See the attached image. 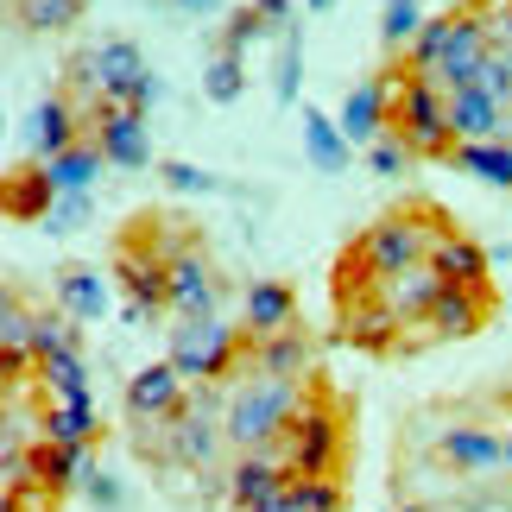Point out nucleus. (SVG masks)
<instances>
[{"mask_svg":"<svg viewBox=\"0 0 512 512\" xmlns=\"http://www.w3.org/2000/svg\"><path fill=\"white\" fill-rule=\"evenodd\" d=\"M285 456L291 475H336L348 481V456H354V405L342 399L323 373H310V392L298 405V418L285 424V437L272 443Z\"/></svg>","mask_w":512,"mask_h":512,"instance_id":"nucleus-1","label":"nucleus"},{"mask_svg":"<svg viewBox=\"0 0 512 512\" xmlns=\"http://www.w3.org/2000/svg\"><path fill=\"white\" fill-rule=\"evenodd\" d=\"M443 234H456V222H449V209L437 203H399V209H386V215H373V222L354 234V253L380 272V279H392V272H411V266H424L430 253H437Z\"/></svg>","mask_w":512,"mask_h":512,"instance_id":"nucleus-2","label":"nucleus"},{"mask_svg":"<svg viewBox=\"0 0 512 512\" xmlns=\"http://www.w3.org/2000/svg\"><path fill=\"white\" fill-rule=\"evenodd\" d=\"M380 83L392 95V140H399L411 159H449L456 152V127H449V95L430 83V76H411L399 57L380 70Z\"/></svg>","mask_w":512,"mask_h":512,"instance_id":"nucleus-3","label":"nucleus"},{"mask_svg":"<svg viewBox=\"0 0 512 512\" xmlns=\"http://www.w3.org/2000/svg\"><path fill=\"white\" fill-rule=\"evenodd\" d=\"M310 380H279V373H247L228 399V456H247V449H272L285 437V424L298 418Z\"/></svg>","mask_w":512,"mask_h":512,"instance_id":"nucleus-4","label":"nucleus"},{"mask_svg":"<svg viewBox=\"0 0 512 512\" xmlns=\"http://www.w3.org/2000/svg\"><path fill=\"white\" fill-rule=\"evenodd\" d=\"M165 361L184 373L190 386H222L241 380L247 367V329L228 317H177L171 323V354Z\"/></svg>","mask_w":512,"mask_h":512,"instance_id":"nucleus-5","label":"nucleus"},{"mask_svg":"<svg viewBox=\"0 0 512 512\" xmlns=\"http://www.w3.org/2000/svg\"><path fill=\"white\" fill-rule=\"evenodd\" d=\"M494 310H500V291H494V285H443L437 310H430L424 323L405 329V348H399V354H418V348H437V342H468V336H481V329L494 323Z\"/></svg>","mask_w":512,"mask_h":512,"instance_id":"nucleus-6","label":"nucleus"},{"mask_svg":"<svg viewBox=\"0 0 512 512\" xmlns=\"http://www.w3.org/2000/svg\"><path fill=\"white\" fill-rule=\"evenodd\" d=\"M487 51H494V0H456V32H449V51H443V64H437L430 83L443 95L475 89Z\"/></svg>","mask_w":512,"mask_h":512,"instance_id":"nucleus-7","label":"nucleus"},{"mask_svg":"<svg viewBox=\"0 0 512 512\" xmlns=\"http://www.w3.org/2000/svg\"><path fill=\"white\" fill-rule=\"evenodd\" d=\"M83 133L108 152L114 171H146L152 165V140H146V114H133L127 102L102 95L95 108H83Z\"/></svg>","mask_w":512,"mask_h":512,"instance_id":"nucleus-8","label":"nucleus"},{"mask_svg":"<svg viewBox=\"0 0 512 512\" xmlns=\"http://www.w3.org/2000/svg\"><path fill=\"white\" fill-rule=\"evenodd\" d=\"M228 272L209 260V247H190L171 260V317H222Z\"/></svg>","mask_w":512,"mask_h":512,"instance_id":"nucleus-9","label":"nucleus"},{"mask_svg":"<svg viewBox=\"0 0 512 512\" xmlns=\"http://www.w3.org/2000/svg\"><path fill=\"white\" fill-rule=\"evenodd\" d=\"M336 342L361 348V354H399V348H405V323L392 317V304H386V298L336 304Z\"/></svg>","mask_w":512,"mask_h":512,"instance_id":"nucleus-10","label":"nucleus"},{"mask_svg":"<svg viewBox=\"0 0 512 512\" xmlns=\"http://www.w3.org/2000/svg\"><path fill=\"white\" fill-rule=\"evenodd\" d=\"M310 361H317V342H310L304 323L272 329V336H247V373H279V380H310Z\"/></svg>","mask_w":512,"mask_h":512,"instance_id":"nucleus-11","label":"nucleus"},{"mask_svg":"<svg viewBox=\"0 0 512 512\" xmlns=\"http://www.w3.org/2000/svg\"><path fill=\"white\" fill-rule=\"evenodd\" d=\"M285 487H291V468H285L279 449H247V456L228 462L222 494H228L234 512H247V506H260V500H272V494H285Z\"/></svg>","mask_w":512,"mask_h":512,"instance_id":"nucleus-12","label":"nucleus"},{"mask_svg":"<svg viewBox=\"0 0 512 512\" xmlns=\"http://www.w3.org/2000/svg\"><path fill=\"white\" fill-rule=\"evenodd\" d=\"M184 399H190V380L177 373L171 361H152V367H140L127 380V418L133 424H152V418H171V411H184Z\"/></svg>","mask_w":512,"mask_h":512,"instance_id":"nucleus-13","label":"nucleus"},{"mask_svg":"<svg viewBox=\"0 0 512 512\" xmlns=\"http://www.w3.org/2000/svg\"><path fill=\"white\" fill-rule=\"evenodd\" d=\"M57 177L45 159H32V165H13L7 171V184H0V209H7V222H51V209H57Z\"/></svg>","mask_w":512,"mask_h":512,"instance_id":"nucleus-14","label":"nucleus"},{"mask_svg":"<svg viewBox=\"0 0 512 512\" xmlns=\"http://www.w3.org/2000/svg\"><path fill=\"white\" fill-rule=\"evenodd\" d=\"M89 449L95 443H32V475H38V487H45L51 500H70L76 487H83V475H89Z\"/></svg>","mask_w":512,"mask_h":512,"instance_id":"nucleus-15","label":"nucleus"},{"mask_svg":"<svg viewBox=\"0 0 512 512\" xmlns=\"http://www.w3.org/2000/svg\"><path fill=\"white\" fill-rule=\"evenodd\" d=\"M443 285H449V279H443V272H437V266L424 260V266H411V272H392V279L380 285V298L392 304V317H399V323L411 329V323H424L430 310H437Z\"/></svg>","mask_w":512,"mask_h":512,"instance_id":"nucleus-16","label":"nucleus"},{"mask_svg":"<svg viewBox=\"0 0 512 512\" xmlns=\"http://www.w3.org/2000/svg\"><path fill=\"white\" fill-rule=\"evenodd\" d=\"M298 323V291L285 279H253L241 291V329L247 336H272V329H291Z\"/></svg>","mask_w":512,"mask_h":512,"instance_id":"nucleus-17","label":"nucleus"},{"mask_svg":"<svg viewBox=\"0 0 512 512\" xmlns=\"http://www.w3.org/2000/svg\"><path fill=\"white\" fill-rule=\"evenodd\" d=\"M83 140V108L70 102V95H45V102L32 108V152L38 159H57V152H70Z\"/></svg>","mask_w":512,"mask_h":512,"instance_id":"nucleus-18","label":"nucleus"},{"mask_svg":"<svg viewBox=\"0 0 512 512\" xmlns=\"http://www.w3.org/2000/svg\"><path fill=\"white\" fill-rule=\"evenodd\" d=\"M386 127H392V95H386L380 76H373V83H361V89H348V102H342V133H348V146L367 152Z\"/></svg>","mask_w":512,"mask_h":512,"instance_id":"nucleus-19","label":"nucleus"},{"mask_svg":"<svg viewBox=\"0 0 512 512\" xmlns=\"http://www.w3.org/2000/svg\"><path fill=\"white\" fill-rule=\"evenodd\" d=\"M57 310H70L76 323H102V317H108V285H102V272L83 266V260L57 266Z\"/></svg>","mask_w":512,"mask_h":512,"instance_id":"nucleus-20","label":"nucleus"},{"mask_svg":"<svg viewBox=\"0 0 512 512\" xmlns=\"http://www.w3.org/2000/svg\"><path fill=\"white\" fill-rule=\"evenodd\" d=\"M430 266H437L449 285H494V272H487V266H494V253H487V247L475 241V234H462V228L437 241V253H430Z\"/></svg>","mask_w":512,"mask_h":512,"instance_id":"nucleus-21","label":"nucleus"},{"mask_svg":"<svg viewBox=\"0 0 512 512\" xmlns=\"http://www.w3.org/2000/svg\"><path fill=\"white\" fill-rule=\"evenodd\" d=\"M304 159L317 165L323 177H336V171H348V159H354V146H348V133H342V121H329L323 108H304Z\"/></svg>","mask_w":512,"mask_h":512,"instance_id":"nucleus-22","label":"nucleus"},{"mask_svg":"<svg viewBox=\"0 0 512 512\" xmlns=\"http://www.w3.org/2000/svg\"><path fill=\"white\" fill-rule=\"evenodd\" d=\"M95 70H102V95L127 102L133 83L146 76V57H140V45H133V38H102V45H95Z\"/></svg>","mask_w":512,"mask_h":512,"instance_id":"nucleus-23","label":"nucleus"},{"mask_svg":"<svg viewBox=\"0 0 512 512\" xmlns=\"http://www.w3.org/2000/svg\"><path fill=\"white\" fill-rule=\"evenodd\" d=\"M38 424H45L51 443H102V418H95L89 399H51V411Z\"/></svg>","mask_w":512,"mask_h":512,"instance_id":"nucleus-24","label":"nucleus"},{"mask_svg":"<svg viewBox=\"0 0 512 512\" xmlns=\"http://www.w3.org/2000/svg\"><path fill=\"white\" fill-rule=\"evenodd\" d=\"M449 165L468 171V177H487V184L512 190V146L506 140H462L456 152H449Z\"/></svg>","mask_w":512,"mask_h":512,"instance_id":"nucleus-25","label":"nucleus"},{"mask_svg":"<svg viewBox=\"0 0 512 512\" xmlns=\"http://www.w3.org/2000/svg\"><path fill=\"white\" fill-rule=\"evenodd\" d=\"M51 165V177H57V190H95V177H102V165H108V152L89 140H76L70 152H57V159H45Z\"/></svg>","mask_w":512,"mask_h":512,"instance_id":"nucleus-26","label":"nucleus"},{"mask_svg":"<svg viewBox=\"0 0 512 512\" xmlns=\"http://www.w3.org/2000/svg\"><path fill=\"white\" fill-rule=\"evenodd\" d=\"M89 0H13V19H19V32H70L76 19H83Z\"/></svg>","mask_w":512,"mask_h":512,"instance_id":"nucleus-27","label":"nucleus"},{"mask_svg":"<svg viewBox=\"0 0 512 512\" xmlns=\"http://www.w3.org/2000/svg\"><path fill=\"white\" fill-rule=\"evenodd\" d=\"M83 348V323L70 317V310H38V336H32V354L38 361H51V354H76Z\"/></svg>","mask_w":512,"mask_h":512,"instance_id":"nucleus-28","label":"nucleus"},{"mask_svg":"<svg viewBox=\"0 0 512 512\" xmlns=\"http://www.w3.org/2000/svg\"><path fill=\"white\" fill-rule=\"evenodd\" d=\"M285 494L298 512H348V481H336V475H291Z\"/></svg>","mask_w":512,"mask_h":512,"instance_id":"nucleus-29","label":"nucleus"},{"mask_svg":"<svg viewBox=\"0 0 512 512\" xmlns=\"http://www.w3.org/2000/svg\"><path fill=\"white\" fill-rule=\"evenodd\" d=\"M38 386H45L51 399H89L83 348H76V354H51V361H38Z\"/></svg>","mask_w":512,"mask_h":512,"instance_id":"nucleus-30","label":"nucleus"},{"mask_svg":"<svg viewBox=\"0 0 512 512\" xmlns=\"http://www.w3.org/2000/svg\"><path fill=\"white\" fill-rule=\"evenodd\" d=\"M241 83H247V76H241V57L215 51L209 70H203V95H209L215 108H228V102H241Z\"/></svg>","mask_w":512,"mask_h":512,"instance_id":"nucleus-31","label":"nucleus"},{"mask_svg":"<svg viewBox=\"0 0 512 512\" xmlns=\"http://www.w3.org/2000/svg\"><path fill=\"white\" fill-rule=\"evenodd\" d=\"M424 26V13H418V0H386V19H380V38H386V51L399 57L411 38H418Z\"/></svg>","mask_w":512,"mask_h":512,"instance_id":"nucleus-32","label":"nucleus"},{"mask_svg":"<svg viewBox=\"0 0 512 512\" xmlns=\"http://www.w3.org/2000/svg\"><path fill=\"white\" fill-rule=\"evenodd\" d=\"M266 32H272V26H266V13H260V7H241V13H228V26H222V51H228V57H241L253 38H266Z\"/></svg>","mask_w":512,"mask_h":512,"instance_id":"nucleus-33","label":"nucleus"},{"mask_svg":"<svg viewBox=\"0 0 512 512\" xmlns=\"http://www.w3.org/2000/svg\"><path fill=\"white\" fill-rule=\"evenodd\" d=\"M159 177H165V190H177V196H209V190H222V177H209L203 165H184V159H171Z\"/></svg>","mask_w":512,"mask_h":512,"instance_id":"nucleus-34","label":"nucleus"},{"mask_svg":"<svg viewBox=\"0 0 512 512\" xmlns=\"http://www.w3.org/2000/svg\"><path fill=\"white\" fill-rule=\"evenodd\" d=\"M405 165H411V152L392 140V133H380V140L367 146V171H373V177H399Z\"/></svg>","mask_w":512,"mask_h":512,"instance_id":"nucleus-35","label":"nucleus"},{"mask_svg":"<svg viewBox=\"0 0 512 512\" xmlns=\"http://www.w3.org/2000/svg\"><path fill=\"white\" fill-rule=\"evenodd\" d=\"M298 76H304V45H298V26H291L279 57V102H298Z\"/></svg>","mask_w":512,"mask_h":512,"instance_id":"nucleus-36","label":"nucleus"},{"mask_svg":"<svg viewBox=\"0 0 512 512\" xmlns=\"http://www.w3.org/2000/svg\"><path fill=\"white\" fill-rule=\"evenodd\" d=\"M83 222H89V190H64L45 228H51V234H70V228H83Z\"/></svg>","mask_w":512,"mask_h":512,"instance_id":"nucleus-37","label":"nucleus"},{"mask_svg":"<svg viewBox=\"0 0 512 512\" xmlns=\"http://www.w3.org/2000/svg\"><path fill=\"white\" fill-rule=\"evenodd\" d=\"M83 494H89V506H95V512H114V506H121V487H114L102 468H89V475H83Z\"/></svg>","mask_w":512,"mask_h":512,"instance_id":"nucleus-38","label":"nucleus"},{"mask_svg":"<svg viewBox=\"0 0 512 512\" xmlns=\"http://www.w3.org/2000/svg\"><path fill=\"white\" fill-rule=\"evenodd\" d=\"M159 95H165V83H159V76H152V70H146V76H140V83H133V95H127V108H133V114H146L152 102H159Z\"/></svg>","mask_w":512,"mask_h":512,"instance_id":"nucleus-39","label":"nucleus"},{"mask_svg":"<svg viewBox=\"0 0 512 512\" xmlns=\"http://www.w3.org/2000/svg\"><path fill=\"white\" fill-rule=\"evenodd\" d=\"M253 7L266 13V26H279V32H291V0H253Z\"/></svg>","mask_w":512,"mask_h":512,"instance_id":"nucleus-40","label":"nucleus"},{"mask_svg":"<svg viewBox=\"0 0 512 512\" xmlns=\"http://www.w3.org/2000/svg\"><path fill=\"white\" fill-rule=\"evenodd\" d=\"M494 45H512V0H494Z\"/></svg>","mask_w":512,"mask_h":512,"instance_id":"nucleus-41","label":"nucleus"},{"mask_svg":"<svg viewBox=\"0 0 512 512\" xmlns=\"http://www.w3.org/2000/svg\"><path fill=\"white\" fill-rule=\"evenodd\" d=\"M247 512H298V506H291V494H272V500H260V506H247Z\"/></svg>","mask_w":512,"mask_h":512,"instance_id":"nucleus-42","label":"nucleus"},{"mask_svg":"<svg viewBox=\"0 0 512 512\" xmlns=\"http://www.w3.org/2000/svg\"><path fill=\"white\" fill-rule=\"evenodd\" d=\"M506 481H512V418H506Z\"/></svg>","mask_w":512,"mask_h":512,"instance_id":"nucleus-43","label":"nucleus"},{"mask_svg":"<svg viewBox=\"0 0 512 512\" xmlns=\"http://www.w3.org/2000/svg\"><path fill=\"white\" fill-rule=\"evenodd\" d=\"M177 7H190V13H203V7H215V0H177Z\"/></svg>","mask_w":512,"mask_h":512,"instance_id":"nucleus-44","label":"nucleus"},{"mask_svg":"<svg viewBox=\"0 0 512 512\" xmlns=\"http://www.w3.org/2000/svg\"><path fill=\"white\" fill-rule=\"evenodd\" d=\"M399 512H430V506H424V500H405V506H399Z\"/></svg>","mask_w":512,"mask_h":512,"instance_id":"nucleus-45","label":"nucleus"},{"mask_svg":"<svg viewBox=\"0 0 512 512\" xmlns=\"http://www.w3.org/2000/svg\"><path fill=\"white\" fill-rule=\"evenodd\" d=\"M310 7H317V13H329V7H336V0H310Z\"/></svg>","mask_w":512,"mask_h":512,"instance_id":"nucleus-46","label":"nucleus"},{"mask_svg":"<svg viewBox=\"0 0 512 512\" xmlns=\"http://www.w3.org/2000/svg\"><path fill=\"white\" fill-rule=\"evenodd\" d=\"M506 114H512V89H506Z\"/></svg>","mask_w":512,"mask_h":512,"instance_id":"nucleus-47","label":"nucleus"}]
</instances>
